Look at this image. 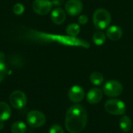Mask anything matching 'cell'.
<instances>
[{
  "instance_id": "cell-19",
  "label": "cell",
  "mask_w": 133,
  "mask_h": 133,
  "mask_svg": "<svg viewBox=\"0 0 133 133\" xmlns=\"http://www.w3.org/2000/svg\"><path fill=\"white\" fill-rule=\"evenodd\" d=\"M24 10H25V8H24L23 5L21 4V3L15 4L13 8H12V11H13V12L16 15H21V14H23Z\"/></svg>"
},
{
  "instance_id": "cell-24",
  "label": "cell",
  "mask_w": 133,
  "mask_h": 133,
  "mask_svg": "<svg viewBox=\"0 0 133 133\" xmlns=\"http://www.w3.org/2000/svg\"><path fill=\"white\" fill-rule=\"evenodd\" d=\"M3 127H4V125H3L2 122V121H0V129H2Z\"/></svg>"
},
{
  "instance_id": "cell-25",
  "label": "cell",
  "mask_w": 133,
  "mask_h": 133,
  "mask_svg": "<svg viewBox=\"0 0 133 133\" xmlns=\"http://www.w3.org/2000/svg\"><path fill=\"white\" fill-rule=\"evenodd\" d=\"M132 133H133V130H132Z\"/></svg>"
},
{
  "instance_id": "cell-16",
  "label": "cell",
  "mask_w": 133,
  "mask_h": 133,
  "mask_svg": "<svg viewBox=\"0 0 133 133\" xmlns=\"http://www.w3.org/2000/svg\"><path fill=\"white\" fill-rule=\"evenodd\" d=\"M90 81L94 86H101L104 83V76L99 72H94L90 76Z\"/></svg>"
},
{
  "instance_id": "cell-6",
  "label": "cell",
  "mask_w": 133,
  "mask_h": 133,
  "mask_svg": "<svg viewBox=\"0 0 133 133\" xmlns=\"http://www.w3.org/2000/svg\"><path fill=\"white\" fill-rule=\"evenodd\" d=\"M9 102L15 109H22L26 104V94L20 90H15L9 96Z\"/></svg>"
},
{
  "instance_id": "cell-14",
  "label": "cell",
  "mask_w": 133,
  "mask_h": 133,
  "mask_svg": "<svg viewBox=\"0 0 133 133\" xmlns=\"http://www.w3.org/2000/svg\"><path fill=\"white\" fill-rule=\"evenodd\" d=\"M119 126L123 132H129L132 126V122L131 118L127 115H123L119 121Z\"/></svg>"
},
{
  "instance_id": "cell-22",
  "label": "cell",
  "mask_w": 133,
  "mask_h": 133,
  "mask_svg": "<svg viewBox=\"0 0 133 133\" xmlns=\"http://www.w3.org/2000/svg\"><path fill=\"white\" fill-rule=\"evenodd\" d=\"M78 20H79V24H81V25H85V24H87V22H88V16H87V15H85V14H82V15H80V16H79Z\"/></svg>"
},
{
  "instance_id": "cell-9",
  "label": "cell",
  "mask_w": 133,
  "mask_h": 133,
  "mask_svg": "<svg viewBox=\"0 0 133 133\" xmlns=\"http://www.w3.org/2000/svg\"><path fill=\"white\" fill-rule=\"evenodd\" d=\"M69 98L73 103H79L84 98V90L80 86H73L69 90Z\"/></svg>"
},
{
  "instance_id": "cell-20",
  "label": "cell",
  "mask_w": 133,
  "mask_h": 133,
  "mask_svg": "<svg viewBox=\"0 0 133 133\" xmlns=\"http://www.w3.org/2000/svg\"><path fill=\"white\" fill-rule=\"evenodd\" d=\"M7 69L4 62H0V83L5 78Z\"/></svg>"
},
{
  "instance_id": "cell-8",
  "label": "cell",
  "mask_w": 133,
  "mask_h": 133,
  "mask_svg": "<svg viewBox=\"0 0 133 133\" xmlns=\"http://www.w3.org/2000/svg\"><path fill=\"white\" fill-rule=\"evenodd\" d=\"M65 12L69 16H77L80 14L83 9V5L80 0H69L65 5Z\"/></svg>"
},
{
  "instance_id": "cell-15",
  "label": "cell",
  "mask_w": 133,
  "mask_h": 133,
  "mask_svg": "<svg viewBox=\"0 0 133 133\" xmlns=\"http://www.w3.org/2000/svg\"><path fill=\"white\" fill-rule=\"evenodd\" d=\"M106 38H107V36H106V34L104 32L97 31V32H95L94 34L92 40H93V42L96 45L101 46V45H103L105 43Z\"/></svg>"
},
{
  "instance_id": "cell-23",
  "label": "cell",
  "mask_w": 133,
  "mask_h": 133,
  "mask_svg": "<svg viewBox=\"0 0 133 133\" xmlns=\"http://www.w3.org/2000/svg\"><path fill=\"white\" fill-rule=\"evenodd\" d=\"M5 57L4 53H2V52L0 51V62H5Z\"/></svg>"
},
{
  "instance_id": "cell-4",
  "label": "cell",
  "mask_w": 133,
  "mask_h": 133,
  "mask_svg": "<svg viewBox=\"0 0 133 133\" xmlns=\"http://www.w3.org/2000/svg\"><path fill=\"white\" fill-rule=\"evenodd\" d=\"M123 90L122 83L117 80H109L103 86V93L109 97L119 96Z\"/></svg>"
},
{
  "instance_id": "cell-10",
  "label": "cell",
  "mask_w": 133,
  "mask_h": 133,
  "mask_svg": "<svg viewBox=\"0 0 133 133\" xmlns=\"http://www.w3.org/2000/svg\"><path fill=\"white\" fill-rule=\"evenodd\" d=\"M103 98V91L99 88H92L87 94V100L91 104H98Z\"/></svg>"
},
{
  "instance_id": "cell-12",
  "label": "cell",
  "mask_w": 133,
  "mask_h": 133,
  "mask_svg": "<svg viewBox=\"0 0 133 133\" xmlns=\"http://www.w3.org/2000/svg\"><path fill=\"white\" fill-rule=\"evenodd\" d=\"M66 14L65 11L61 8L55 9L51 13V19L52 22L56 25H60L63 23L65 20Z\"/></svg>"
},
{
  "instance_id": "cell-7",
  "label": "cell",
  "mask_w": 133,
  "mask_h": 133,
  "mask_svg": "<svg viewBox=\"0 0 133 133\" xmlns=\"http://www.w3.org/2000/svg\"><path fill=\"white\" fill-rule=\"evenodd\" d=\"M53 6L52 2L50 0H34L32 7L34 11L39 15L44 16L48 14Z\"/></svg>"
},
{
  "instance_id": "cell-13",
  "label": "cell",
  "mask_w": 133,
  "mask_h": 133,
  "mask_svg": "<svg viewBox=\"0 0 133 133\" xmlns=\"http://www.w3.org/2000/svg\"><path fill=\"white\" fill-rule=\"evenodd\" d=\"M11 108L5 102H0V121L4 122L8 120L11 116Z\"/></svg>"
},
{
  "instance_id": "cell-2",
  "label": "cell",
  "mask_w": 133,
  "mask_h": 133,
  "mask_svg": "<svg viewBox=\"0 0 133 133\" xmlns=\"http://www.w3.org/2000/svg\"><path fill=\"white\" fill-rule=\"evenodd\" d=\"M93 22L96 28L100 30L107 29L111 22V16L105 9H97L93 15Z\"/></svg>"
},
{
  "instance_id": "cell-18",
  "label": "cell",
  "mask_w": 133,
  "mask_h": 133,
  "mask_svg": "<svg viewBox=\"0 0 133 133\" xmlns=\"http://www.w3.org/2000/svg\"><path fill=\"white\" fill-rule=\"evenodd\" d=\"M80 30H81L80 26L77 23H70L65 28V31H66L67 34L69 35L70 37L77 36L79 34Z\"/></svg>"
},
{
  "instance_id": "cell-11",
  "label": "cell",
  "mask_w": 133,
  "mask_h": 133,
  "mask_svg": "<svg viewBox=\"0 0 133 133\" xmlns=\"http://www.w3.org/2000/svg\"><path fill=\"white\" fill-rule=\"evenodd\" d=\"M105 34L107 37H108V39L111 41H118L122 38L123 31L120 26L117 25H112L107 28Z\"/></svg>"
},
{
  "instance_id": "cell-3",
  "label": "cell",
  "mask_w": 133,
  "mask_h": 133,
  "mask_svg": "<svg viewBox=\"0 0 133 133\" xmlns=\"http://www.w3.org/2000/svg\"><path fill=\"white\" fill-rule=\"evenodd\" d=\"M105 111L112 115H123L126 111L125 104L118 99H111L104 104Z\"/></svg>"
},
{
  "instance_id": "cell-5",
  "label": "cell",
  "mask_w": 133,
  "mask_h": 133,
  "mask_svg": "<svg viewBox=\"0 0 133 133\" xmlns=\"http://www.w3.org/2000/svg\"><path fill=\"white\" fill-rule=\"evenodd\" d=\"M26 122L32 128H40L46 122L44 113L39 111H31L26 115Z\"/></svg>"
},
{
  "instance_id": "cell-21",
  "label": "cell",
  "mask_w": 133,
  "mask_h": 133,
  "mask_svg": "<svg viewBox=\"0 0 133 133\" xmlns=\"http://www.w3.org/2000/svg\"><path fill=\"white\" fill-rule=\"evenodd\" d=\"M49 133H64V130L62 126L58 125H54L50 128Z\"/></svg>"
},
{
  "instance_id": "cell-1",
  "label": "cell",
  "mask_w": 133,
  "mask_h": 133,
  "mask_svg": "<svg viewBox=\"0 0 133 133\" xmlns=\"http://www.w3.org/2000/svg\"><path fill=\"white\" fill-rule=\"evenodd\" d=\"M87 112L80 104L71 106L65 115V125L66 130L70 133L81 132L87 123Z\"/></svg>"
},
{
  "instance_id": "cell-17",
  "label": "cell",
  "mask_w": 133,
  "mask_h": 133,
  "mask_svg": "<svg viewBox=\"0 0 133 133\" xmlns=\"http://www.w3.org/2000/svg\"><path fill=\"white\" fill-rule=\"evenodd\" d=\"M26 131V125L22 121L15 122L11 126L12 133H25Z\"/></svg>"
}]
</instances>
